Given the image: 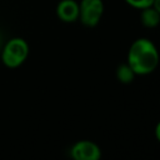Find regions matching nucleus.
Instances as JSON below:
<instances>
[{
  "label": "nucleus",
  "instance_id": "nucleus-1",
  "mask_svg": "<svg viewBox=\"0 0 160 160\" xmlns=\"http://www.w3.org/2000/svg\"><path fill=\"white\" fill-rule=\"evenodd\" d=\"M159 50L150 39L139 38L130 45L126 62L136 75L144 76L154 72L159 65Z\"/></svg>",
  "mask_w": 160,
  "mask_h": 160
},
{
  "label": "nucleus",
  "instance_id": "nucleus-2",
  "mask_svg": "<svg viewBox=\"0 0 160 160\" xmlns=\"http://www.w3.org/2000/svg\"><path fill=\"white\" fill-rule=\"evenodd\" d=\"M29 55V45L21 38H12L10 39L1 52V60L5 66L8 68H18L20 66Z\"/></svg>",
  "mask_w": 160,
  "mask_h": 160
},
{
  "label": "nucleus",
  "instance_id": "nucleus-3",
  "mask_svg": "<svg viewBox=\"0 0 160 160\" xmlns=\"http://www.w3.org/2000/svg\"><path fill=\"white\" fill-rule=\"evenodd\" d=\"M104 14L102 0H81L79 2V20L86 28H95Z\"/></svg>",
  "mask_w": 160,
  "mask_h": 160
},
{
  "label": "nucleus",
  "instance_id": "nucleus-4",
  "mask_svg": "<svg viewBox=\"0 0 160 160\" xmlns=\"http://www.w3.org/2000/svg\"><path fill=\"white\" fill-rule=\"evenodd\" d=\"M74 160H99L101 158L100 146L91 140H79L70 149Z\"/></svg>",
  "mask_w": 160,
  "mask_h": 160
},
{
  "label": "nucleus",
  "instance_id": "nucleus-5",
  "mask_svg": "<svg viewBox=\"0 0 160 160\" xmlns=\"http://www.w3.org/2000/svg\"><path fill=\"white\" fill-rule=\"evenodd\" d=\"M56 15L64 22H75L79 20V2L76 0H61L56 6Z\"/></svg>",
  "mask_w": 160,
  "mask_h": 160
},
{
  "label": "nucleus",
  "instance_id": "nucleus-6",
  "mask_svg": "<svg viewBox=\"0 0 160 160\" xmlns=\"http://www.w3.org/2000/svg\"><path fill=\"white\" fill-rule=\"evenodd\" d=\"M140 21L148 29H154L160 24V14L158 10L151 5L140 11Z\"/></svg>",
  "mask_w": 160,
  "mask_h": 160
},
{
  "label": "nucleus",
  "instance_id": "nucleus-7",
  "mask_svg": "<svg viewBox=\"0 0 160 160\" xmlns=\"http://www.w3.org/2000/svg\"><path fill=\"white\" fill-rule=\"evenodd\" d=\"M115 76H116L119 82H121V84H130V82L134 81L136 74L134 72V70L126 62V64H121V65H119L116 68Z\"/></svg>",
  "mask_w": 160,
  "mask_h": 160
},
{
  "label": "nucleus",
  "instance_id": "nucleus-8",
  "mask_svg": "<svg viewBox=\"0 0 160 160\" xmlns=\"http://www.w3.org/2000/svg\"><path fill=\"white\" fill-rule=\"evenodd\" d=\"M129 6L134 8V9H138V10H141V9H145L148 6H151L154 0H124Z\"/></svg>",
  "mask_w": 160,
  "mask_h": 160
},
{
  "label": "nucleus",
  "instance_id": "nucleus-9",
  "mask_svg": "<svg viewBox=\"0 0 160 160\" xmlns=\"http://www.w3.org/2000/svg\"><path fill=\"white\" fill-rule=\"evenodd\" d=\"M155 138H156V140L160 142V121L156 124V126H155Z\"/></svg>",
  "mask_w": 160,
  "mask_h": 160
},
{
  "label": "nucleus",
  "instance_id": "nucleus-10",
  "mask_svg": "<svg viewBox=\"0 0 160 160\" xmlns=\"http://www.w3.org/2000/svg\"><path fill=\"white\" fill-rule=\"evenodd\" d=\"M152 6L158 10V12L160 14V0H154V2H152Z\"/></svg>",
  "mask_w": 160,
  "mask_h": 160
}]
</instances>
